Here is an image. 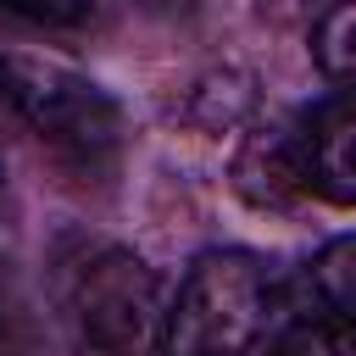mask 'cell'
Instances as JSON below:
<instances>
[{
	"label": "cell",
	"instance_id": "6da1fadb",
	"mask_svg": "<svg viewBox=\"0 0 356 356\" xmlns=\"http://www.w3.org/2000/svg\"><path fill=\"white\" fill-rule=\"evenodd\" d=\"M278 312V273L256 250H206L156 317V356H250Z\"/></svg>",
	"mask_w": 356,
	"mask_h": 356
},
{
	"label": "cell",
	"instance_id": "7a4b0ae2",
	"mask_svg": "<svg viewBox=\"0 0 356 356\" xmlns=\"http://www.w3.org/2000/svg\"><path fill=\"white\" fill-rule=\"evenodd\" d=\"M0 111L17 117L56 161H67L83 178L106 172L122 150V117L111 95L56 61L0 56Z\"/></svg>",
	"mask_w": 356,
	"mask_h": 356
},
{
	"label": "cell",
	"instance_id": "3957f363",
	"mask_svg": "<svg viewBox=\"0 0 356 356\" xmlns=\"http://www.w3.org/2000/svg\"><path fill=\"white\" fill-rule=\"evenodd\" d=\"M56 312L95 356H128L156 323V278L106 239H72L56 256Z\"/></svg>",
	"mask_w": 356,
	"mask_h": 356
},
{
	"label": "cell",
	"instance_id": "277c9868",
	"mask_svg": "<svg viewBox=\"0 0 356 356\" xmlns=\"http://www.w3.org/2000/svg\"><path fill=\"white\" fill-rule=\"evenodd\" d=\"M300 184L323 200L356 206V89L334 95L300 134Z\"/></svg>",
	"mask_w": 356,
	"mask_h": 356
},
{
	"label": "cell",
	"instance_id": "5b68a950",
	"mask_svg": "<svg viewBox=\"0 0 356 356\" xmlns=\"http://www.w3.org/2000/svg\"><path fill=\"white\" fill-rule=\"evenodd\" d=\"M267 356H356V317H345V312H306V317H295L278 339H273V350Z\"/></svg>",
	"mask_w": 356,
	"mask_h": 356
},
{
	"label": "cell",
	"instance_id": "8992f818",
	"mask_svg": "<svg viewBox=\"0 0 356 356\" xmlns=\"http://www.w3.org/2000/svg\"><path fill=\"white\" fill-rule=\"evenodd\" d=\"M312 56H317V67H323L334 83L356 89V0H339V6L317 22Z\"/></svg>",
	"mask_w": 356,
	"mask_h": 356
},
{
	"label": "cell",
	"instance_id": "52a82bcc",
	"mask_svg": "<svg viewBox=\"0 0 356 356\" xmlns=\"http://www.w3.org/2000/svg\"><path fill=\"white\" fill-rule=\"evenodd\" d=\"M312 289H317V300H323L328 312L356 317V234H345V239H334V245L317 250V261H312Z\"/></svg>",
	"mask_w": 356,
	"mask_h": 356
},
{
	"label": "cell",
	"instance_id": "ba28073f",
	"mask_svg": "<svg viewBox=\"0 0 356 356\" xmlns=\"http://www.w3.org/2000/svg\"><path fill=\"white\" fill-rule=\"evenodd\" d=\"M6 17H22V22H44V28H61V22H78L89 11V0H0Z\"/></svg>",
	"mask_w": 356,
	"mask_h": 356
}]
</instances>
